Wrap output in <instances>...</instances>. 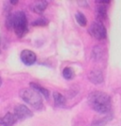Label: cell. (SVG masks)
Listing matches in <instances>:
<instances>
[{
	"label": "cell",
	"instance_id": "6da1fadb",
	"mask_svg": "<svg viewBox=\"0 0 121 126\" xmlns=\"http://www.w3.org/2000/svg\"><path fill=\"white\" fill-rule=\"evenodd\" d=\"M88 103L95 111L106 114L111 110L112 101L108 94L101 91H94L88 95Z\"/></svg>",
	"mask_w": 121,
	"mask_h": 126
},
{
	"label": "cell",
	"instance_id": "7a4b0ae2",
	"mask_svg": "<svg viewBox=\"0 0 121 126\" xmlns=\"http://www.w3.org/2000/svg\"><path fill=\"white\" fill-rule=\"evenodd\" d=\"M7 27L9 29H13L18 37H23L27 32V20L25 13L17 12L10 14L7 19Z\"/></svg>",
	"mask_w": 121,
	"mask_h": 126
},
{
	"label": "cell",
	"instance_id": "3957f363",
	"mask_svg": "<svg viewBox=\"0 0 121 126\" xmlns=\"http://www.w3.org/2000/svg\"><path fill=\"white\" fill-rule=\"evenodd\" d=\"M20 97L21 99L24 101H26L27 104L31 105L33 108L35 109H41L43 107V100H42V97L41 95L39 94L38 92H36L35 90L33 89H28L25 88L22 89L20 91Z\"/></svg>",
	"mask_w": 121,
	"mask_h": 126
},
{
	"label": "cell",
	"instance_id": "277c9868",
	"mask_svg": "<svg viewBox=\"0 0 121 126\" xmlns=\"http://www.w3.org/2000/svg\"><path fill=\"white\" fill-rule=\"evenodd\" d=\"M88 32L93 37L97 39V40H103L107 37L106 28L99 21H96L90 26Z\"/></svg>",
	"mask_w": 121,
	"mask_h": 126
},
{
	"label": "cell",
	"instance_id": "5b68a950",
	"mask_svg": "<svg viewBox=\"0 0 121 126\" xmlns=\"http://www.w3.org/2000/svg\"><path fill=\"white\" fill-rule=\"evenodd\" d=\"M14 116L16 117L17 120H26L27 118H30L32 117V112L27 107L26 105L23 104H18L16 107L14 108Z\"/></svg>",
	"mask_w": 121,
	"mask_h": 126
},
{
	"label": "cell",
	"instance_id": "8992f818",
	"mask_svg": "<svg viewBox=\"0 0 121 126\" xmlns=\"http://www.w3.org/2000/svg\"><path fill=\"white\" fill-rule=\"evenodd\" d=\"M21 60L27 65H32L36 62V54L29 49H25L21 52Z\"/></svg>",
	"mask_w": 121,
	"mask_h": 126
},
{
	"label": "cell",
	"instance_id": "52a82bcc",
	"mask_svg": "<svg viewBox=\"0 0 121 126\" xmlns=\"http://www.w3.org/2000/svg\"><path fill=\"white\" fill-rule=\"evenodd\" d=\"M88 79L92 83L94 84H100L104 81V78H103V74L100 70L96 69V70H92L88 74Z\"/></svg>",
	"mask_w": 121,
	"mask_h": 126
},
{
	"label": "cell",
	"instance_id": "ba28073f",
	"mask_svg": "<svg viewBox=\"0 0 121 126\" xmlns=\"http://www.w3.org/2000/svg\"><path fill=\"white\" fill-rule=\"evenodd\" d=\"M17 121L16 117L13 113H7L4 117L0 118V125L2 126H13Z\"/></svg>",
	"mask_w": 121,
	"mask_h": 126
},
{
	"label": "cell",
	"instance_id": "9c48e42d",
	"mask_svg": "<svg viewBox=\"0 0 121 126\" xmlns=\"http://www.w3.org/2000/svg\"><path fill=\"white\" fill-rule=\"evenodd\" d=\"M96 17L99 20V22H101L103 20L107 19V6L98 4V6L96 7Z\"/></svg>",
	"mask_w": 121,
	"mask_h": 126
},
{
	"label": "cell",
	"instance_id": "30bf717a",
	"mask_svg": "<svg viewBox=\"0 0 121 126\" xmlns=\"http://www.w3.org/2000/svg\"><path fill=\"white\" fill-rule=\"evenodd\" d=\"M29 85H30L31 89L35 90L36 92H38L40 95L44 96L45 99H48V97H49V92H48V90H47V89H45V87L41 86L40 84L35 83V82H30V83H29Z\"/></svg>",
	"mask_w": 121,
	"mask_h": 126
},
{
	"label": "cell",
	"instance_id": "8fae6325",
	"mask_svg": "<svg viewBox=\"0 0 121 126\" xmlns=\"http://www.w3.org/2000/svg\"><path fill=\"white\" fill-rule=\"evenodd\" d=\"M105 55V50L102 47H99L97 46L96 47H94L93 49V52H92V56H93V59L96 60V61H100L102 58Z\"/></svg>",
	"mask_w": 121,
	"mask_h": 126
},
{
	"label": "cell",
	"instance_id": "7c38bea8",
	"mask_svg": "<svg viewBox=\"0 0 121 126\" xmlns=\"http://www.w3.org/2000/svg\"><path fill=\"white\" fill-rule=\"evenodd\" d=\"M47 4H48L47 1H38L32 6V10L36 13H42L45 12V10L47 7Z\"/></svg>",
	"mask_w": 121,
	"mask_h": 126
},
{
	"label": "cell",
	"instance_id": "4fadbf2b",
	"mask_svg": "<svg viewBox=\"0 0 121 126\" xmlns=\"http://www.w3.org/2000/svg\"><path fill=\"white\" fill-rule=\"evenodd\" d=\"M53 98H54V101L56 103V105L58 106H64L66 102V100L64 98V95H62L61 93L58 92H54L53 93Z\"/></svg>",
	"mask_w": 121,
	"mask_h": 126
},
{
	"label": "cell",
	"instance_id": "5bb4252c",
	"mask_svg": "<svg viewBox=\"0 0 121 126\" xmlns=\"http://www.w3.org/2000/svg\"><path fill=\"white\" fill-rule=\"evenodd\" d=\"M63 76H64V79H66V80H72L75 77V72H74L73 68L67 66V67H65L63 70Z\"/></svg>",
	"mask_w": 121,
	"mask_h": 126
},
{
	"label": "cell",
	"instance_id": "9a60e30c",
	"mask_svg": "<svg viewBox=\"0 0 121 126\" xmlns=\"http://www.w3.org/2000/svg\"><path fill=\"white\" fill-rule=\"evenodd\" d=\"M75 18H76L78 24L80 26H81V27H85L86 24H87V19H86V17L81 13H80V12L75 14Z\"/></svg>",
	"mask_w": 121,
	"mask_h": 126
},
{
	"label": "cell",
	"instance_id": "2e32d148",
	"mask_svg": "<svg viewBox=\"0 0 121 126\" xmlns=\"http://www.w3.org/2000/svg\"><path fill=\"white\" fill-rule=\"evenodd\" d=\"M47 20L45 18H40L35 20L33 23H32V26H45L47 25Z\"/></svg>",
	"mask_w": 121,
	"mask_h": 126
},
{
	"label": "cell",
	"instance_id": "e0dca14e",
	"mask_svg": "<svg viewBox=\"0 0 121 126\" xmlns=\"http://www.w3.org/2000/svg\"><path fill=\"white\" fill-rule=\"evenodd\" d=\"M78 3H79L80 5H81V6H85V8L88 7V3H87L86 1H79Z\"/></svg>",
	"mask_w": 121,
	"mask_h": 126
},
{
	"label": "cell",
	"instance_id": "ac0fdd59",
	"mask_svg": "<svg viewBox=\"0 0 121 126\" xmlns=\"http://www.w3.org/2000/svg\"><path fill=\"white\" fill-rule=\"evenodd\" d=\"M18 1H11V4H17Z\"/></svg>",
	"mask_w": 121,
	"mask_h": 126
},
{
	"label": "cell",
	"instance_id": "d6986e66",
	"mask_svg": "<svg viewBox=\"0 0 121 126\" xmlns=\"http://www.w3.org/2000/svg\"><path fill=\"white\" fill-rule=\"evenodd\" d=\"M1 84H2V80H1V78H0V86H1Z\"/></svg>",
	"mask_w": 121,
	"mask_h": 126
}]
</instances>
